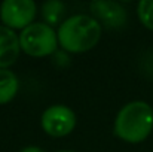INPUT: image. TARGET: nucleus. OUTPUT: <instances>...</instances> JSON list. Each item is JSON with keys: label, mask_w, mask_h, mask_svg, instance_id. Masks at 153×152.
<instances>
[{"label": "nucleus", "mask_w": 153, "mask_h": 152, "mask_svg": "<svg viewBox=\"0 0 153 152\" xmlns=\"http://www.w3.org/2000/svg\"><path fill=\"white\" fill-rule=\"evenodd\" d=\"M58 43L73 54L92 49L101 37V24L89 15H74L58 28Z\"/></svg>", "instance_id": "nucleus-1"}, {"label": "nucleus", "mask_w": 153, "mask_h": 152, "mask_svg": "<svg viewBox=\"0 0 153 152\" xmlns=\"http://www.w3.org/2000/svg\"><path fill=\"white\" fill-rule=\"evenodd\" d=\"M153 130V109L146 101H131L125 104L114 119V134L128 142L140 143Z\"/></svg>", "instance_id": "nucleus-2"}, {"label": "nucleus", "mask_w": 153, "mask_h": 152, "mask_svg": "<svg viewBox=\"0 0 153 152\" xmlns=\"http://www.w3.org/2000/svg\"><path fill=\"white\" fill-rule=\"evenodd\" d=\"M19 46L27 55L48 57L56 51L58 36L51 25L45 22H33L21 31Z\"/></svg>", "instance_id": "nucleus-3"}, {"label": "nucleus", "mask_w": 153, "mask_h": 152, "mask_svg": "<svg viewBox=\"0 0 153 152\" xmlns=\"http://www.w3.org/2000/svg\"><path fill=\"white\" fill-rule=\"evenodd\" d=\"M76 125L74 112L64 104L49 106L42 113V128L52 137H64L73 131Z\"/></svg>", "instance_id": "nucleus-4"}, {"label": "nucleus", "mask_w": 153, "mask_h": 152, "mask_svg": "<svg viewBox=\"0 0 153 152\" xmlns=\"http://www.w3.org/2000/svg\"><path fill=\"white\" fill-rule=\"evenodd\" d=\"M0 16L6 27L24 30L36 16V3L33 0H4L0 6Z\"/></svg>", "instance_id": "nucleus-5"}, {"label": "nucleus", "mask_w": 153, "mask_h": 152, "mask_svg": "<svg viewBox=\"0 0 153 152\" xmlns=\"http://www.w3.org/2000/svg\"><path fill=\"white\" fill-rule=\"evenodd\" d=\"M91 12L110 28L123 27L126 22V10L120 3L111 0H95L89 4Z\"/></svg>", "instance_id": "nucleus-6"}, {"label": "nucleus", "mask_w": 153, "mask_h": 152, "mask_svg": "<svg viewBox=\"0 0 153 152\" xmlns=\"http://www.w3.org/2000/svg\"><path fill=\"white\" fill-rule=\"evenodd\" d=\"M21 52L19 36L6 25H0V69L12 66Z\"/></svg>", "instance_id": "nucleus-7"}, {"label": "nucleus", "mask_w": 153, "mask_h": 152, "mask_svg": "<svg viewBox=\"0 0 153 152\" xmlns=\"http://www.w3.org/2000/svg\"><path fill=\"white\" fill-rule=\"evenodd\" d=\"M18 93V78L9 69H0V104L9 103Z\"/></svg>", "instance_id": "nucleus-8"}, {"label": "nucleus", "mask_w": 153, "mask_h": 152, "mask_svg": "<svg viewBox=\"0 0 153 152\" xmlns=\"http://www.w3.org/2000/svg\"><path fill=\"white\" fill-rule=\"evenodd\" d=\"M62 13H64V4L58 0H49L42 6V16L45 19V24L51 27L59 22Z\"/></svg>", "instance_id": "nucleus-9"}, {"label": "nucleus", "mask_w": 153, "mask_h": 152, "mask_svg": "<svg viewBox=\"0 0 153 152\" xmlns=\"http://www.w3.org/2000/svg\"><path fill=\"white\" fill-rule=\"evenodd\" d=\"M137 13L141 24L146 28L153 30V0H141L138 3Z\"/></svg>", "instance_id": "nucleus-10"}, {"label": "nucleus", "mask_w": 153, "mask_h": 152, "mask_svg": "<svg viewBox=\"0 0 153 152\" xmlns=\"http://www.w3.org/2000/svg\"><path fill=\"white\" fill-rule=\"evenodd\" d=\"M19 152H45V151H43V149H40V148H37V146H28V148L21 149Z\"/></svg>", "instance_id": "nucleus-11"}, {"label": "nucleus", "mask_w": 153, "mask_h": 152, "mask_svg": "<svg viewBox=\"0 0 153 152\" xmlns=\"http://www.w3.org/2000/svg\"><path fill=\"white\" fill-rule=\"evenodd\" d=\"M56 152H73V151H56Z\"/></svg>", "instance_id": "nucleus-12"}]
</instances>
